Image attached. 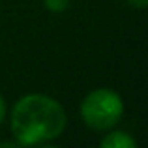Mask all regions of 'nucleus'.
Listing matches in <instances>:
<instances>
[{"label": "nucleus", "instance_id": "nucleus-3", "mask_svg": "<svg viewBox=\"0 0 148 148\" xmlns=\"http://www.w3.org/2000/svg\"><path fill=\"white\" fill-rule=\"evenodd\" d=\"M101 148H135L137 141L131 137L127 131H111L99 141Z\"/></svg>", "mask_w": 148, "mask_h": 148}, {"label": "nucleus", "instance_id": "nucleus-4", "mask_svg": "<svg viewBox=\"0 0 148 148\" xmlns=\"http://www.w3.org/2000/svg\"><path fill=\"white\" fill-rule=\"evenodd\" d=\"M41 2L51 13H62V11H66L69 8L71 0H41Z\"/></svg>", "mask_w": 148, "mask_h": 148}, {"label": "nucleus", "instance_id": "nucleus-1", "mask_svg": "<svg viewBox=\"0 0 148 148\" xmlns=\"http://www.w3.org/2000/svg\"><path fill=\"white\" fill-rule=\"evenodd\" d=\"M68 116L54 98L26 94L13 105L10 127L19 146H40L58 139L66 130Z\"/></svg>", "mask_w": 148, "mask_h": 148}, {"label": "nucleus", "instance_id": "nucleus-5", "mask_svg": "<svg viewBox=\"0 0 148 148\" xmlns=\"http://www.w3.org/2000/svg\"><path fill=\"white\" fill-rule=\"evenodd\" d=\"M127 4H130L131 8H135V10H145L148 6V0H126Z\"/></svg>", "mask_w": 148, "mask_h": 148}, {"label": "nucleus", "instance_id": "nucleus-6", "mask_svg": "<svg viewBox=\"0 0 148 148\" xmlns=\"http://www.w3.org/2000/svg\"><path fill=\"white\" fill-rule=\"evenodd\" d=\"M4 118H6V101L0 96V124L4 122Z\"/></svg>", "mask_w": 148, "mask_h": 148}, {"label": "nucleus", "instance_id": "nucleus-2", "mask_svg": "<svg viewBox=\"0 0 148 148\" xmlns=\"http://www.w3.org/2000/svg\"><path fill=\"white\" fill-rule=\"evenodd\" d=\"M79 111L84 126L94 131H109L122 118L124 101L111 88H96L84 96Z\"/></svg>", "mask_w": 148, "mask_h": 148}]
</instances>
